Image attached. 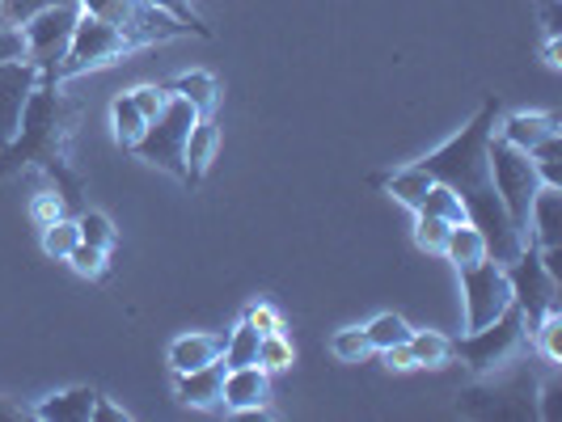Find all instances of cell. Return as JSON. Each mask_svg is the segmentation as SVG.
Listing matches in <instances>:
<instances>
[{
	"mask_svg": "<svg viewBox=\"0 0 562 422\" xmlns=\"http://www.w3.org/2000/svg\"><path fill=\"white\" fill-rule=\"evenodd\" d=\"M72 127H77V106L59 93L56 84H38L30 93L26 114H22V132L13 136V144L0 148V178L38 166L56 182V195L64 198V207H72L85 186L81 173L68 169Z\"/></svg>",
	"mask_w": 562,
	"mask_h": 422,
	"instance_id": "7a4b0ae2",
	"label": "cell"
},
{
	"mask_svg": "<svg viewBox=\"0 0 562 422\" xmlns=\"http://www.w3.org/2000/svg\"><path fill=\"white\" fill-rule=\"evenodd\" d=\"M525 351H533V338H529L525 312L516 309V300H512V305H507L491 326H482V330H465V338H457V342H452V360H461L474 376L504 372V367L516 364Z\"/></svg>",
	"mask_w": 562,
	"mask_h": 422,
	"instance_id": "3957f363",
	"label": "cell"
},
{
	"mask_svg": "<svg viewBox=\"0 0 562 422\" xmlns=\"http://www.w3.org/2000/svg\"><path fill=\"white\" fill-rule=\"evenodd\" d=\"M445 258H449L457 271H465V266H479L482 258H491L486 253V237H482L479 228L470 225H452L449 228V241H445Z\"/></svg>",
	"mask_w": 562,
	"mask_h": 422,
	"instance_id": "44dd1931",
	"label": "cell"
},
{
	"mask_svg": "<svg viewBox=\"0 0 562 422\" xmlns=\"http://www.w3.org/2000/svg\"><path fill=\"white\" fill-rule=\"evenodd\" d=\"M499 114H504V102H499L495 93H486L479 114H474L452 140L440 144L436 152L419 157L415 166H419L431 182L449 186L452 195L465 203L470 225L486 237V253L507 266L516 253L525 250V237L512 228L504 203H499V191H495V182H491V152H486V148H491L495 127H499Z\"/></svg>",
	"mask_w": 562,
	"mask_h": 422,
	"instance_id": "6da1fadb",
	"label": "cell"
},
{
	"mask_svg": "<svg viewBox=\"0 0 562 422\" xmlns=\"http://www.w3.org/2000/svg\"><path fill=\"white\" fill-rule=\"evenodd\" d=\"M216 148H221L216 114H199L191 136H187V186H199L207 178V169L216 161Z\"/></svg>",
	"mask_w": 562,
	"mask_h": 422,
	"instance_id": "2e32d148",
	"label": "cell"
},
{
	"mask_svg": "<svg viewBox=\"0 0 562 422\" xmlns=\"http://www.w3.org/2000/svg\"><path fill=\"white\" fill-rule=\"evenodd\" d=\"M77 228H81V241L102 246V250H114V241H119L111 216H102V212H81V216H77Z\"/></svg>",
	"mask_w": 562,
	"mask_h": 422,
	"instance_id": "836d02e7",
	"label": "cell"
},
{
	"mask_svg": "<svg viewBox=\"0 0 562 422\" xmlns=\"http://www.w3.org/2000/svg\"><path fill=\"white\" fill-rule=\"evenodd\" d=\"M195 106L187 102V98H178V93H169L166 111L157 114L148 127H144V136L132 144V152L148 161V166L166 169L169 178H178V182H187V136H191V127H195Z\"/></svg>",
	"mask_w": 562,
	"mask_h": 422,
	"instance_id": "5b68a950",
	"label": "cell"
},
{
	"mask_svg": "<svg viewBox=\"0 0 562 422\" xmlns=\"http://www.w3.org/2000/svg\"><path fill=\"white\" fill-rule=\"evenodd\" d=\"M93 401H98L93 389H64V394L47 397V401L34 410V419H43V422H89Z\"/></svg>",
	"mask_w": 562,
	"mask_h": 422,
	"instance_id": "ac0fdd59",
	"label": "cell"
},
{
	"mask_svg": "<svg viewBox=\"0 0 562 422\" xmlns=\"http://www.w3.org/2000/svg\"><path fill=\"white\" fill-rule=\"evenodd\" d=\"M491 182H495V191H499V203H504L507 220L512 228L529 241V212H533V198L541 191V178H537V166L529 152H520V148H512V144L495 132L491 136Z\"/></svg>",
	"mask_w": 562,
	"mask_h": 422,
	"instance_id": "277c9868",
	"label": "cell"
},
{
	"mask_svg": "<svg viewBox=\"0 0 562 422\" xmlns=\"http://www.w3.org/2000/svg\"><path fill=\"white\" fill-rule=\"evenodd\" d=\"M258 330H254L250 321H241L237 330H228V342H225V367H250L258 364Z\"/></svg>",
	"mask_w": 562,
	"mask_h": 422,
	"instance_id": "cb8c5ba5",
	"label": "cell"
},
{
	"mask_svg": "<svg viewBox=\"0 0 562 422\" xmlns=\"http://www.w3.org/2000/svg\"><path fill=\"white\" fill-rule=\"evenodd\" d=\"M77 18H81V0H59V4L38 9L26 26H22V34H26V59L43 72V81L56 72V64L68 52Z\"/></svg>",
	"mask_w": 562,
	"mask_h": 422,
	"instance_id": "52a82bcc",
	"label": "cell"
},
{
	"mask_svg": "<svg viewBox=\"0 0 562 422\" xmlns=\"http://www.w3.org/2000/svg\"><path fill=\"white\" fill-rule=\"evenodd\" d=\"M132 414L127 410H119V406H111L106 397L98 394V401H93V414H89V422H127Z\"/></svg>",
	"mask_w": 562,
	"mask_h": 422,
	"instance_id": "7bdbcfd3",
	"label": "cell"
},
{
	"mask_svg": "<svg viewBox=\"0 0 562 422\" xmlns=\"http://www.w3.org/2000/svg\"><path fill=\"white\" fill-rule=\"evenodd\" d=\"M43 84V72L30 59H9L0 64V148L13 144L22 132V114H26L30 93Z\"/></svg>",
	"mask_w": 562,
	"mask_h": 422,
	"instance_id": "8fae6325",
	"label": "cell"
},
{
	"mask_svg": "<svg viewBox=\"0 0 562 422\" xmlns=\"http://www.w3.org/2000/svg\"><path fill=\"white\" fill-rule=\"evenodd\" d=\"M368 342H372V351H385V346H394V342H406L411 338V326H406V317H397V312H381V317H372L364 326Z\"/></svg>",
	"mask_w": 562,
	"mask_h": 422,
	"instance_id": "f1b7e54d",
	"label": "cell"
},
{
	"mask_svg": "<svg viewBox=\"0 0 562 422\" xmlns=\"http://www.w3.org/2000/svg\"><path fill=\"white\" fill-rule=\"evenodd\" d=\"M504 271L507 280H512V300H516V309L525 312V326L533 334L537 321L550 309H559V280L546 271L541 250H537L533 241H525V250L516 253Z\"/></svg>",
	"mask_w": 562,
	"mask_h": 422,
	"instance_id": "9c48e42d",
	"label": "cell"
},
{
	"mask_svg": "<svg viewBox=\"0 0 562 422\" xmlns=\"http://www.w3.org/2000/svg\"><path fill=\"white\" fill-rule=\"evenodd\" d=\"M330 351H335L338 364H364L368 355H372V342H368L364 326H351V330H338L330 338Z\"/></svg>",
	"mask_w": 562,
	"mask_h": 422,
	"instance_id": "4dcf8cb0",
	"label": "cell"
},
{
	"mask_svg": "<svg viewBox=\"0 0 562 422\" xmlns=\"http://www.w3.org/2000/svg\"><path fill=\"white\" fill-rule=\"evenodd\" d=\"M381 360H385L390 372H411V367H415V355H411V346H406V342L385 346V351H381Z\"/></svg>",
	"mask_w": 562,
	"mask_h": 422,
	"instance_id": "60d3db41",
	"label": "cell"
},
{
	"mask_svg": "<svg viewBox=\"0 0 562 422\" xmlns=\"http://www.w3.org/2000/svg\"><path fill=\"white\" fill-rule=\"evenodd\" d=\"M47 4H59V0H0V22L26 26L30 18H34L38 9H47Z\"/></svg>",
	"mask_w": 562,
	"mask_h": 422,
	"instance_id": "8d00e7d4",
	"label": "cell"
},
{
	"mask_svg": "<svg viewBox=\"0 0 562 422\" xmlns=\"http://www.w3.org/2000/svg\"><path fill=\"white\" fill-rule=\"evenodd\" d=\"M419 220H415V246L427 253H445V241H449V220H440V216H427V212H415Z\"/></svg>",
	"mask_w": 562,
	"mask_h": 422,
	"instance_id": "d6a6232c",
	"label": "cell"
},
{
	"mask_svg": "<svg viewBox=\"0 0 562 422\" xmlns=\"http://www.w3.org/2000/svg\"><path fill=\"white\" fill-rule=\"evenodd\" d=\"M292 364H296V346L283 338V330L258 338V367H267L276 376V372H288Z\"/></svg>",
	"mask_w": 562,
	"mask_h": 422,
	"instance_id": "d4e9b609",
	"label": "cell"
},
{
	"mask_svg": "<svg viewBox=\"0 0 562 422\" xmlns=\"http://www.w3.org/2000/svg\"><path fill=\"white\" fill-rule=\"evenodd\" d=\"M169 93H178V98H187L195 114H212L216 111V102H221V84L212 72H182V77H173L166 84Z\"/></svg>",
	"mask_w": 562,
	"mask_h": 422,
	"instance_id": "ffe728a7",
	"label": "cell"
},
{
	"mask_svg": "<svg viewBox=\"0 0 562 422\" xmlns=\"http://www.w3.org/2000/svg\"><path fill=\"white\" fill-rule=\"evenodd\" d=\"M529 157H533L537 166V178H541V186H559L562 191V152H559V136H546V140L529 148Z\"/></svg>",
	"mask_w": 562,
	"mask_h": 422,
	"instance_id": "f546056e",
	"label": "cell"
},
{
	"mask_svg": "<svg viewBox=\"0 0 562 422\" xmlns=\"http://www.w3.org/2000/svg\"><path fill=\"white\" fill-rule=\"evenodd\" d=\"M132 102H136V111L144 114V123H153L157 114L166 111L169 89L166 84H140V89H132Z\"/></svg>",
	"mask_w": 562,
	"mask_h": 422,
	"instance_id": "d590c367",
	"label": "cell"
},
{
	"mask_svg": "<svg viewBox=\"0 0 562 422\" xmlns=\"http://www.w3.org/2000/svg\"><path fill=\"white\" fill-rule=\"evenodd\" d=\"M111 123H114V140H119V148L123 152H132V144L144 136V114L136 111V102H132V93H123V98H114L111 106Z\"/></svg>",
	"mask_w": 562,
	"mask_h": 422,
	"instance_id": "603a6c76",
	"label": "cell"
},
{
	"mask_svg": "<svg viewBox=\"0 0 562 422\" xmlns=\"http://www.w3.org/2000/svg\"><path fill=\"white\" fill-rule=\"evenodd\" d=\"M372 186H381V191H390V195L402 203V207H411V212H419L423 207V195L431 191V178L423 173L419 166L411 169H394V173H376L372 178Z\"/></svg>",
	"mask_w": 562,
	"mask_h": 422,
	"instance_id": "d6986e66",
	"label": "cell"
},
{
	"mask_svg": "<svg viewBox=\"0 0 562 422\" xmlns=\"http://www.w3.org/2000/svg\"><path fill=\"white\" fill-rule=\"evenodd\" d=\"M246 321H250L258 334H276V330H283L280 312L271 309V305H254V309L246 312Z\"/></svg>",
	"mask_w": 562,
	"mask_h": 422,
	"instance_id": "ab89813d",
	"label": "cell"
},
{
	"mask_svg": "<svg viewBox=\"0 0 562 422\" xmlns=\"http://www.w3.org/2000/svg\"><path fill=\"white\" fill-rule=\"evenodd\" d=\"M9 59H26V34L22 26L0 22V64H9Z\"/></svg>",
	"mask_w": 562,
	"mask_h": 422,
	"instance_id": "74e56055",
	"label": "cell"
},
{
	"mask_svg": "<svg viewBox=\"0 0 562 422\" xmlns=\"http://www.w3.org/2000/svg\"><path fill=\"white\" fill-rule=\"evenodd\" d=\"M427 216H440V220H449V225H465L470 216H465V203L452 195L449 186H440V182H431V191L423 195V207Z\"/></svg>",
	"mask_w": 562,
	"mask_h": 422,
	"instance_id": "484cf974",
	"label": "cell"
},
{
	"mask_svg": "<svg viewBox=\"0 0 562 422\" xmlns=\"http://www.w3.org/2000/svg\"><path fill=\"white\" fill-rule=\"evenodd\" d=\"M457 275H461V296H465V330L491 326L512 305V280H507L504 262L482 258L479 266H465Z\"/></svg>",
	"mask_w": 562,
	"mask_h": 422,
	"instance_id": "30bf717a",
	"label": "cell"
},
{
	"mask_svg": "<svg viewBox=\"0 0 562 422\" xmlns=\"http://www.w3.org/2000/svg\"><path fill=\"white\" fill-rule=\"evenodd\" d=\"M225 360L195 367V372H178V397L195 410H225Z\"/></svg>",
	"mask_w": 562,
	"mask_h": 422,
	"instance_id": "4fadbf2b",
	"label": "cell"
},
{
	"mask_svg": "<svg viewBox=\"0 0 562 422\" xmlns=\"http://www.w3.org/2000/svg\"><path fill=\"white\" fill-rule=\"evenodd\" d=\"M225 342H228V334H207V330H191V334L173 338V342H169V367H173V376H178V372H195V367L221 360V355H225Z\"/></svg>",
	"mask_w": 562,
	"mask_h": 422,
	"instance_id": "5bb4252c",
	"label": "cell"
},
{
	"mask_svg": "<svg viewBox=\"0 0 562 422\" xmlns=\"http://www.w3.org/2000/svg\"><path fill=\"white\" fill-rule=\"evenodd\" d=\"M68 207H64V198L56 195V191H47V195H38L34 198V207H30V216H34V225L38 228H47L52 220H59Z\"/></svg>",
	"mask_w": 562,
	"mask_h": 422,
	"instance_id": "f35d334b",
	"label": "cell"
},
{
	"mask_svg": "<svg viewBox=\"0 0 562 422\" xmlns=\"http://www.w3.org/2000/svg\"><path fill=\"white\" fill-rule=\"evenodd\" d=\"M106 258H111V250L89 246V241H77V250L68 253V262H72V271H77L81 280H102V275H106Z\"/></svg>",
	"mask_w": 562,
	"mask_h": 422,
	"instance_id": "1f68e13d",
	"label": "cell"
},
{
	"mask_svg": "<svg viewBox=\"0 0 562 422\" xmlns=\"http://www.w3.org/2000/svg\"><path fill=\"white\" fill-rule=\"evenodd\" d=\"M415 367H449L452 364V338L436 334V330H411L406 338Z\"/></svg>",
	"mask_w": 562,
	"mask_h": 422,
	"instance_id": "7402d4cb",
	"label": "cell"
},
{
	"mask_svg": "<svg viewBox=\"0 0 562 422\" xmlns=\"http://www.w3.org/2000/svg\"><path fill=\"white\" fill-rule=\"evenodd\" d=\"M132 52H140V47H136L123 30L81 9L68 52H64V59L56 64V72H52L43 84H59V81H68V77H81V72H89V68H106V64L132 56Z\"/></svg>",
	"mask_w": 562,
	"mask_h": 422,
	"instance_id": "8992f818",
	"label": "cell"
},
{
	"mask_svg": "<svg viewBox=\"0 0 562 422\" xmlns=\"http://www.w3.org/2000/svg\"><path fill=\"white\" fill-rule=\"evenodd\" d=\"M271 401V372L267 367H228L225 376V410L228 414H258Z\"/></svg>",
	"mask_w": 562,
	"mask_h": 422,
	"instance_id": "7c38bea8",
	"label": "cell"
},
{
	"mask_svg": "<svg viewBox=\"0 0 562 422\" xmlns=\"http://www.w3.org/2000/svg\"><path fill=\"white\" fill-rule=\"evenodd\" d=\"M81 9L93 13V18H102V22H111V26H119L136 47L191 34V26H182L178 18H169V13L144 4V0H81Z\"/></svg>",
	"mask_w": 562,
	"mask_h": 422,
	"instance_id": "ba28073f",
	"label": "cell"
},
{
	"mask_svg": "<svg viewBox=\"0 0 562 422\" xmlns=\"http://www.w3.org/2000/svg\"><path fill=\"white\" fill-rule=\"evenodd\" d=\"M529 338H533V346L541 351V360H546V364H550V367L559 364V360H562V312L559 309L546 312Z\"/></svg>",
	"mask_w": 562,
	"mask_h": 422,
	"instance_id": "4316f807",
	"label": "cell"
},
{
	"mask_svg": "<svg viewBox=\"0 0 562 422\" xmlns=\"http://www.w3.org/2000/svg\"><path fill=\"white\" fill-rule=\"evenodd\" d=\"M537 13H541V26H546V38H559V26H562L559 0H537Z\"/></svg>",
	"mask_w": 562,
	"mask_h": 422,
	"instance_id": "b9f144b4",
	"label": "cell"
},
{
	"mask_svg": "<svg viewBox=\"0 0 562 422\" xmlns=\"http://www.w3.org/2000/svg\"><path fill=\"white\" fill-rule=\"evenodd\" d=\"M77 241H81V228L77 220H68V216H59L52 225L43 228V253L47 258H64L68 262V253L77 250Z\"/></svg>",
	"mask_w": 562,
	"mask_h": 422,
	"instance_id": "83f0119b",
	"label": "cell"
},
{
	"mask_svg": "<svg viewBox=\"0 0 562 422\" xmlns=\"http://www.w3.org/2000/svg\"><path fill=\"white\" fill-rule=\"evenodd\" d=\"M144 4H153V9H161L169 18H178V22L191 26V34H199V38H212V26L195 13V0H144Z\"/></svg>",
	"mask_w": 562,
	"mask_h": 422,
	"instance_id": "e575fe53",
	"label": "cell"
},
{
	"mask_svg": "<svg viewBox=\"0 0 562 422\" xmlns=\"http://www.w3.org/2000/svg\"><path fill=\"white\" fill-rule=\"evenodd\" d=\"M559 114H507L504 127H499V136H504L512 148H520V152H529L537 144L546 140V136H559Z\"/></svg>",
	"mask_w": 562,
	"mask_h": 422,
	"instance_id": "e0dca14e",
	"label": "cell"
},
{
	"mask_svg": "<svg viewBox=\"0 0 562 422\" xmlns=\"http://www.w3.org/2000/svg\"><path fill=\"white\" fill-rule=\"evenodd\" d=\"M529 241L537 250H559L562 246V191L559 186H541L529 212Z\"/></svg>",
	"mask_w": 562,
	"mask_h": 422,
	"instance_id": "9a60e30c",
	"label": "cell"
}]
</instances>
